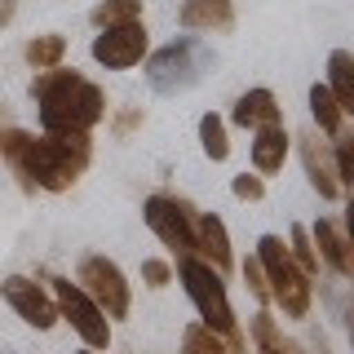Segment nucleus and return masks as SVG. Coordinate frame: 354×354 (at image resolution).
Returning a JSON list of instances; mask_svg holds the SVG:
<instances>
[{
    "mask_svg": "<svg viewBox=\"0 0 354 354\" xmlns=\"http://www.w3.org/2000/svg\"><path fill=\"white\" fill-rule=\"evenodd\" d=\"M230 120H235L239 129H252V133H257L266 124H283V111H279V97H274L270 88H248V93H239Z\"/></svg>",
    "mask_w": 354,
    "mask_h": 354,
    "instance_id": "14",
    "label": "nucleus"
},
{
    "mask_svg": "<svg viewBox=\"0 0 354 354\" xmlns=\"http://www.w3.org/2000/svg\"><path fill=\"white\" fill-rule=\"evenodd\" d=\"M310 243L319 248V257H324L332 270L341 274V279H354V248H350V235L337 226V221L319 217L315 230H310Z\"/></svg>",
    "mask_w": 354,
    "mask_h": 354,
    "instance_id": "12",
    "label": "nucleus"
},
{
    "mask_svg": "<svg viewBox=\"0 0 354 354\" xmlns=\"http://www.w3.org/2000/svg\"><path fill=\"white\" fill-rule=\"evenodd\" d=\"M199 147H204V155L213 164H221V160H230V138H226V120L221 115H213L208 111L204 120H199Z\"/></svg>",
    "mask_w": 354,
    "mask_h": 354,
    "instance_id": "20",
    "label": "nucleus"
},
{
    "mask_svg": "<svg viewBox=\"0 0 354 354\" xmlns=\"http://www.w3.org/2000/svg\"><path fill=\"white\" fill-rule=\"evenodd\" d=\"M243 279H248V292L257 297L261 306L270 301V288H266V270H261V261H257V257H248V261H243Z\"/></svg>",
    "mask_w": 354,
    "mask_h": 354,
    "instance_id": "26",
    "label": "nucleus"
},
{
    "mask_svg": "<svg viewBox=\"0 0 354 354\" xmlns=\"http://www.w3.org/2000/svg\"><path fill=\"white\" fill-rule=\"evenodd\" d=\"M182 354H226V337L208 324H191L182 332Z\"/></svg>",
    "mask_w": 354,
    "mask_h": 354,
    "instance_id": "22",
    "label": "nucleus"
},
{
    "mask_svg": "<svg viewBox=\"0 0 354 354\" xmlns=\"http://www.w3.org/2000/svg\"><path fill=\"white\" fill-rule=\"evenodd\" d=\"M142 279H147L151 288H164V283L173 279V266L160 261V257H147V261H142Z\"/></svg>",
    "mask_w": 354,
    "mask_h": 354,
    "instance_id": "28",
    "label": "nucleus"
},
{
    "mask_svg": "<svg viewBox=\"0 0 354 354\" xmlns=\"http://www.w3.org/2000/svg\"><path fill=\"white\" fill-rule=\"evenodd\" d=\"M288 160V133L283 124H266L252 133V169L257 173H279Z\"/></svg>",
    "mask_w": 354,
    "mask_h": 354,
    "instance_id": "16",
    "label": "nucleus"
},
{
    "mask_svg": "<svg viewBox=\"0 0 354 354\" xmlns=\"http://www.w3.org/2000/svg\"><path fill=\"white\" fill-rule=\"evenodd\" d=\"M230 191H235L239 199H248V204H257V199L266 195V182H261V177H248V173H239L235 182H230Z\"/></svg>",
    "mask_w": 354,
    "mask_h": 354,
    "instance_id": "27",
    "label": "nucleus"
},
{
    "mask_svg": "<svg viewBox=\"0 0 354 354\" xmlns=\"http://www.w3.org/2000/svg\"><path fill=\"white\" fill-rule=\"evenodd\" d=\"M288 252H292V261L301 266L310 279L319 274V252H315V243H310V230L306 226H292V230H288Z\"/></svg>",
    "mask_w": 354,
    "mask_h": 354,
    "instance_id": "23",
    "label": "nucleus"
},
{
    "mask_svg": "<svg viewBox=\"0 0 354 354\" xmlns=\"http://www.w3.org/2000/svg\"><path fill=\"white\" fill-rule=\"evenodd\" d=\"M0 297H5V301L18 310L22 324H31V328H40V332L58 324V301H53V297L44 292L40 283L22 279V274H9V279L0 283Z\"/></svg>",
    "mask_w": 354,
    "mask_h": 354,
    "instance_id": "10",
    "label": "nucleus"
},
{
    "mask_svg": "<svg viewBox=\"0 0 354 354\" xmlns=\"http://www.w3.org/2000/svg\"><path fill=\"white\" fill-rule=\"evenodd\" d=\"M310 115H315V124L328 133V138H337L341 124H346V111H341V102L332 97L328 84H315L310 88Z\"/></svg>",
    "mask_w": 354,
    "mask_h": 354,
    "instance_id": "18",
    "label": "nucleus"
},
{
    "mask_svg": "<svg viewBox=\"0 0 354 354\" xmlns=\"http://www.w3.org/2000/svg\"><path fill=\"white\" fill-rule=\"evenodd\" d=\"M14 18V0H0V22H9Z\"/></svg>",
    "mask_w": 354,
    "mask_h": 354,
    "instance_id": "32",
    "label": "nucleus"
},
{
    "mask_svg": "<svg viewBox=\"0 0 354 354\" xmlns=\"http://www.w3.org/2000/svg\"><path fill=\"white\" fill-rule=\"evenodd\" d=\"M177 22L186 31H230L235 27V0H182Z\"/></svg>",
    "mask_w": 354,
    "mask_h": 354,
    "instance_id": "13",
    "label": "nucleus"
},
{
    "mask_svg": "<svg viewBox=\"0 0 354 354\" xmlns=\"http://www.w3.org/2000/svg\"><path fill=\"white\" fill-rule=\"evenodd\" d=\"M80 354H88V350H80Z\"/></svg>",
    "mask_w": 354,
    "mask_h": 354,
    "instance_id": "33",
    "label": "nucleus"
},
{
    "mask_svg": "<svg viewBox=\"0 0 354 354\" xmlns=\"http://www.w3.org/2000/svg\"><path fill=\"white\" fill-rule=\"evenodd\" d=\"M301 164H306V177L319 191V199H341L337 160H332V151L319 142V133H301Z\"/></svg>",
    "mask_w": 354,
    "mask_h": 354,
    "instance_id": "11",
    "label": "nucleus"
},
{
    "mask_svg": "<svg viewBox=\"0 0 354 354\" xmlns=\"http://www.w3.org/2000/svg\"><path fill=\"white\" fill-rule=\"evenodd\" d=\"M257 261L266 270L270 301L279 306L288 319H306V310H310V274L292 261V252L283 248L279 235H261L257 239Z\"/></svg>",
    "mask_w": 354,
    "mask_h": 354,
    "instance_id": "4",
    "label": "nucleus"
},
{
    "mask_svg": "<svg viewBox=\"0 0 354 354\" xmlns=\"http://www.w3.org/2000/svg\"><path fill=\"white\" fill-rule=\"evenodd\" d=\"M213 62H217V53L208 44H199L195 36H177L173 44H164V49H155L147 58V84L164 97L186 93V88H195L204 80V71Z\"/></svg>",
    "mask_w": 354,
    "mask_h": 354,
    "instance_id": "3",
    "label": "nucleus"
},
{
    "mask_svg": "<svg viewBox=\"0 0 354 354\" xmlns=\"http://www.w3.org/2000/svg\"><path fill=\"white\" fill-rule=\"evenodd\" d=\"M31 97L40 106V129L44 133H88L106 115V93L88 75L49 66L31 80Z\"/></svg>",
    "mask_w": 354,
    "mask_h": 354,
    "instance_id": "2",
    "label": "nucleus"
},
{
    "mask_svg": "<svg viewBox=\"0 0 354 354\" xmlns=\"http://www.w3.org/2000/svg\"><path fill=\"white\" fill-rule=\"evenodd\" d=\"M0 155L9 160V169L18 173V182L27 191H66L75 186V177L88 169V133H44L31 138L22 129L0 133Z\"/></svg>",
    "mask_w": 354,
    "mask_h": 354,
    "instance_id": "1",
    "label": "nucleus"
},
{
    "mask_svg": "<svg viewBox=\"0 0 354 354\" xmlns=\"http://www.w3.org/2000/svg\"><path fill=\"white\" fill-rule=\"evenodd\" d=\"M324 84L332 88V97L341 102V111L354 115V53L350 49H332L328 53V80Z\"/></svg>",
    "mask_w": 354,
    "mask_h": 354,
    "instance_id": "17",
    "label": "nucleus"
},
{
    "mask_svg": "<svg viewBox=\"0 0 354 354\" xmlns=\"http://www.w3.org/2000/svg\"><path fill=\"white\" fill-rule=\"evenodd\" d=\"M191 230H195V252L199 257L208 266H217V270H230V235H226V226H221V217L217 213H199L191 221Z\"/></svg>",
    "mask_w": 354,
    "mask_h": 354,
    "instance_id": "15",
    "label": "nucleus"
},
{
    "mask_svg": "<svg viewBox=\"0 0 354 354\" xmlns=\"http://www.w3.org/2000/svg\"><path fill=\"white\" fill-rule=\"evenodd\" d=\"M177 274H182L186 292L199 310V324H208L221 337H235V310H230V297H226V283H221V270L208 266L199 252H182L177 257Z\"/></svg>",
    "mask_w": 354,
    "mask_h": 354,
    "instance_id": "5",
    "label": "nucleus"
},
{
    "mask_svg": "<svg viewBox=\"0 0 354 354\" xmlns=\"http://www.w3.org/2000/svg\"><path fill=\"white\" fill-rule=\"evenodd\" d=\"M142 217H147V226L160 235L164 248H173L177 257H182V252H195V230H191L186 204H177L169 195H151L147 204H142Z\"/></svg>",
    "mask_w": 354,
    "mask_h": 354,
    "instance_id": "9",
    "label": "nucleus"
},
{
    "mask_svg": "<svg viewBox=\"0 0 354 354\" xmlns=\"http://www.w3.org/2000/svg\"><path fill=\"white\" fill-rule=\"evenodd\" d=\"M346 332H350V346H354V292H350V301H346Z\"/></svg>",
    "mask_w": 354,
    "mask_h": 354,
    "instance_id": "30",
    "label": "nucleus"
},
{
    "mask_svg": "<svg viewBox=\"0 0 354 354\" xmlns=\"http://www.w3.org/2000/svg\"><path fill=\"white\" fill-rule=\"evenodd\" d=\"M252 341H257L261 354H292V350L283 346V337H279V328H274L270 315H257V319H252Z\"/></svg>",
    "mask_w": 354,
    "mask_h": 354,
    "instance_id": "24",
    "label": "nucleus"
},
{
    "mask_svg": "<svg viewBox=\"0 0 354 354\" xmlns=\"http://www.w3.org/2000/svg\"><path fill=\"white\" fill-rule=\"evenodd\" d=\"M346 235H350V248H354V195H350V208H346Z\"/></svg>",
    "mask_w": 354,
    "mask_h": 354,
    "instance_id": "31",
    "label": "nucleus"
},
{
    "mask_svg": "<svg viewBox=\"0 0 354 354\" xmlns=\"http://www.w3.org/2000/svg\"><path fill=\"white\" fill-rule=\"evenodd\" d=\"M151 36H147V22L133 18V22H115V27H102L93 40V62L106 66V71H129L147 58Z\"/></svg>",
    "mask_w": 354,
    "mask_h": 354,
    "instance_id": "7",
    "label": "nucleus"
},
{
    "mask_svg": "<svg viewBox=\"0 0 354 354\" xmlns=\"http://www.w3.org/2000/svg\"><path fill=\"white\" fill-rule=\"evenodd\" d=\"M138 120H142V115H138V111H129V115H120V124H115V133H129L133 124H138Z\"/></svg>",
    "mask_w": 354,
    "mask_h": 354,
    "instance_id": "29",
    "label": "nucleus"
},
{
    "mask_svg": "<svg viewBox=\"0 0 354 354\" xmlns=\"http://www.w3.org/2000/svg\"><path fill=\"white\" fill-rule=\"evenodd\" d=\"M133 18H142V0H97L93 14H88V22L97 31L115 27V22H133Z\"/></svg>",
    "mask_w": 354,
    "mask_h": 354,
    "instance_id": "21",
    "label": "nucleus"
},
{
    "mask_svg": "<svg viewBox=\"0 0 354 354\" xmlns=\"http://www.w3.org/2000/svg\"><path fill=\"white\" fill-rule=\"evenodd\" d=\"M53 301H58V315L80 332V341L88 350H106L111 346V319L102 315V306H97L80 283L53 279Z\"/></svg>",
    "mask_w": 354,
    "mask_h": 354,
    "instance_id": "6",
    "label": "nucleus"
},
{
    "mask_svg": "<svg viewBox=\"0 0 354 354\" xmlns=\"http://www.w3.org/2000/svg\"><path fill=\"white\" fill-rule=\"evenodd\" d=\"M80 288L88 297H93L97 306H102L106 319H124L133 297H129V283L124 274H120V266L111 257H97V252H88V257L80 261Z\"/></svg>",
    "mask_w": 354,
    "mask_h": 354,
    "instance_id": "8",
    "label": "nucleus"
},
{
    "mask_svg": "<svg viewBox=\"0 0 354 354\" xmlns=\"http://www.w3.org/2000/svg\"><path fill=\"white\" fill-rule=\"evenodd\" d=\"M22 58H27L36 71H49V66H62L66 58V36H36V40H27V49H22Z\"/></svg>",
    "mask_w": 354,
    "mask_h": 354,
    "instance_id": "19",
    "label": "nucleus"
},
{
    "mask_svg": "<svg viewBox=\"0 0 354 354\" xmlns=\"http://www.w3.org/2000/svg\"><path fill=\"white\" fill-rule=\"evenodd\" d=\"M332 160H337V177L354 191V138H341L337 133V147H332Z\"/></svg>",
    "mask_w": 354,
    "mask_h": 354,
    "instance_id": "25",
    "label": "nucleus"
}]
</instances>
